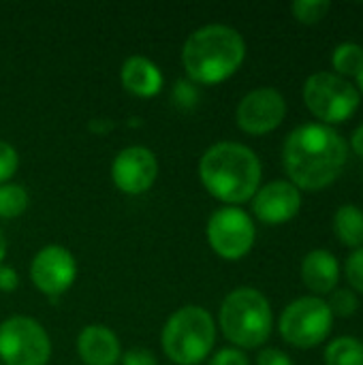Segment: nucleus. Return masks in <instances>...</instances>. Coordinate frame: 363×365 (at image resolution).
Returning <instances> with one entry per match:
<instances>
[{"label": "nucleus", "instance_id": "nucleus-4", "mask_svg": "<svg viewBox=\"0 0 363 365\" xmlns=\"http://www.w3.org/2000/svg\"><path fill=\"white\" fill-rule=\"evenodd\" d=\"M218 325L229 342L240 349H259L274 329V314L267 297L252 289L240 287L231 291L218 314Z\"/></svg>", "mask_w": 363, "mask_h": 365}, {"label": "nucleus", "instance_id": "nucleus-24", "mask_svg": "<svg viewBox=\"0 0 363 365\" xmlns=\"http://www.w3.org/2000/svg\"><path fill=\"white\" fill-rule=\"evenodd\" d=\"M17 167H19L17 150L11 143L0 141V184H6L15 175Z\"/></svg>", "mask_w": 363, "mask_h": 365}, {"label": "nucleus", "instance_id": "nucleus-1", "mask_svg": "<svg viewBox=\"0 0 363 365\" xmlns=\"http://www.w3.org/2000/svg\"><path fill=\"white\" fill-rule=\"evenodd\" d=\"M349 160L344 137L327 124H302L282 145L289 182L302 190H323L336 182Z\"/></svg>", "mask_w": 363, "mask_h": 365}, {"label": "nucleus", "instance_id": "nucleus-29", "mask_svg": "<svg viewBox=\"0 0 363 365\" xmlns=\"http://www.w3.org/2000/svg\"><path fill=\"white\" fill-rule=\"evenodd\" d=\"M19 287V276L11 265H0V291L13 293Z\"/></svg>", "mask_w": 363, "mask_h": 365}, {"label": "nucleus", "instance_id": "nucleus-9", "mask_svg": "<svg viewBox=\"0 0 363 365\" xmlns=\"http://www.w3.org/2000/svg\"><path fill=\"white\" fill-rule=\"evenodd\" d=\"M205 233L212 250L227 261L244 259L252 250L257 237L252 218L244 210L233 205L216 210L208 220Z\"/></svg>", "mask_w": 363, "mask_h": 365}, {"label": "nucleus", "instance_id": "nucleus-25", "mask_svg": "<svg viewBox=\"0 0 363 365\" xmlns=\"http://www.w3.org/2000/svg\"><path fill=\"white\" fill-rule=\"evenodd\" d=\"M344 274H347L349 284L363 295V248L351 252V257L344 263Z\"/></svg>", "mask_w": 363, "mask_h": 365}, {"label": "nucleus", "instance_id": "nucleus-15", "mask_svg": "<svg viewBox=\"0 0 363 365\" xmlns=\"http://www.w3.org/2000/svg\"><path fill=\"white\" fill-rule=\"evenodd\" d=\"M120 79H122V86L131 94L141 96V98L156 96L165 86V77H163L158 64H154L145 56L126 58L120 68Z\"/></svg>", "mask_w": 363, "mask_h": 365}, {"label": "nucleus", "instance_id": "nucleus-26", "mask_svg": "<svg viewBox=\"0 0 363 365\" xmlns=\"http://www.w3.org/2000/svg\"><path fill=\"white\" fill-rule=\"evenodd\" d=\"M210 365H250L248 357L240 351V349H223L218 351L212 359Z\"/></svg>", "mask_w": 363, "mask_h": 365}, {"label": "nucleus", "instance_id": "nucleus-28", "mask_svg": "<svg viewBox=\"0 0 363 365\" xmlns=\"http://www.w3.org/2000/svg\"><path fill=\"white\" fill-rule=\"evenodd\" d=\"M257 365H293V361L280 349H263L257 357Z\"/></svg>", "mask_w": 363, "mask_h": 365}, {"label": "nucleus", "instance_id": "nucleus-16", "mask_svg": "<svg viewBox=\"0 0 363 365\" xmlns=\"http://www.w3.org/2000/svg\"><path fill=\"white\" fill-rule=\"evenodd\" d=\"M304 284L319 295H329L340 280V263L329 250H312L302 261Z\"/></svg>", "mask_w": 363, "mask_h": 365}, {"label": "nucleus", "instance_id": "nucleus-13", "mask_svg": "<svg viewBox=\"0 0 363 365\" xmlns=\"http://www.w3.org/2000/svg\"><path fill=\"white\" fill-rule=\"evenodd\" d=\"M302 210V192L289 180H276L257 190L252 197V212L265 225H285Z\"/></svg>", "mask_w": 363, "mask_h": 365}, {"label": "nucleus", "instance_id": "nucleus-6", "mask_svg": "<svg viewBox=\"0 0 363 365\" xmlns=\"http://www.w3.org/2000/svg\"><path fill=\"white\" fill-rule=\"evenodd\" d=\"M304 103L323 124H342L359 109L362 94L357 88L336 73H315L304 83Z\"/></svg>", "mask_w": 363, "mask_h": 365}, {"label": "nucleus", "instance_id": "nucleus-30", "mask_svg": "<svg viewBox=\"0 0 363 365\" xmlns=\"http://www.w3.org/2000/svg\"><path fill=\"white\" fill-rule=\"evenodd\" d=\"M353 150H355V154L363 158V124L362 126H357V130L353 133Z\"/></svg>", "mask_w": 363, "mask_h": 365}, {"label": "nucleus", "instance_id": "nucleus-27", "mask_svg": "<svg viewBox=\"0 0 363 365\" xmlns=\"http://www.w3.org/2000/svg\"><path fill=\"white\" fill-rule=\"evenodd\" d=\"M122 365H158L156 355L148 349H131L122 355Z\"/></svg>", "mask_w": 363, "mask_h": 365}, {"label": "nucleus", "instance_id": "nucleus-22", "mask_svg": "<svg viewBox=\"0 0 363 365\" xmlns=\"http://www.w3.org/2000/svg\"><path fill=\"white\" fill-rule=\"evenodd\" d=\"M329 310L334 317H353L359 308V299L357 295L351 291V289H338V291H332L329 293V302H327Z\"/></svg>", "mask_w": 363, "mask_h": 365}, {"label": "nucleus", "instance_id": "nucleus-20", "mask_svg": "<svg viewBox=\"0 0 363 365\" xmlns=\"http://www.w3.org/2000/svg\"><path fill=\"white\" fill-rule=\"evenodd\" d=\"M28 192L19 184H0V218H17L28 207Z\"/></svg>", "mask_w": 363, "mask_h": 365}, {"label": "nucleus", "instance_id": "nucleus-23", "mask_svg": "<svg viewBox=\"0 0 363 365\" xmlns=\"http://www.w3.org/2000/svg\"><path fill=\"white\" fill-rule=\"evenodd\" d=\"M171 98L178 107L182 109H190L197 105L199 101V90L197 86L190 81V79H180L175 86H173V92H171Z\"/></svg>", "mask_w": 363, "mask_h": 365}, {"label": "nucleus", "instance_id": "nucleus-7", "mask_svg": "<svg viewBox=\"0 0 363 365\" xmlns=\"http://www.w3.org/2000/svg\"><path fill=\"white\" fill-rule=\"evenodd\" d=\"M334 314L321 297H300L291 302L278 323L285 342L297 349H312L327 340Z\"/></svg>", "mask_w": 363, "mask_h": 365}, {"label": "nucleus", "instance_id": "nucleus-3", "mask_svg": "<svg viewBox=\"0 0 363 365\" xmlns=\"http://www.w3.org/2000/svg\"><path fill=\"white\" fill-rule=\"evenodd\" d=\"M244 58V36L225 24L197 28L182 47V64L193 83H220L237 73Z\"/></svg>", "mask_w": 363, "mask_h": 365}, {"label": "nucleus", "instance_id": "nucleus-11", "mask_svg": "<svg viewBox=\"0 0 363 365\" xmlns=\"http://www.w3.org/2000/svg\"><path fill=\"white\" fill-rule=\"evenodd\" d=\"M77 278V263L71 250L64 246L41 248L30 263L32 284L51 299L66 293Z\"/></svg>", "mask_w": 363, "mask_h": 365}, {"label": "nucleus", "instance_id": "nucleus-5", "mask_svg": "<svg viewBox=\"0 0 363 365\" xmlns=\"http://www.w3.org/2000/svg\"><path fill=\"white\" fill-rule=\"evenodd\" d=\"M160 342L175 365L203 364L216 342L214 319L201 306H184L167 319Z\"/></svg>", "mask_w": 363, "mask_h": 365}, {"label": "nucleus", "instance_id": "nucleus-18", "mask_svg": "<svg viewBox=\"0 0 363 365\" xmlns=\"http://www.w3.org/2000/svg\"><path fill=\"white\" fill-rule=\"evenodd\" d=\"M325 365H363V342L351 336L332 340L325 349Z\"/></svg>", "mask_w": 363, "mask_h": 365}, {"label": "nucleus", "instance_id": "nucleus-21", "mask_svg": "<svg viewBox=\"0 0 363 365\" xmlns=\"http://www.w3.org/2000/svg\"><path fill=\"white\" fill-rule=\"evenodd\" d=\"M332 9V4L327 0H295L291 4V11H293V17L302 24H319L327 11Z\"/></svg>", "mask_w": 363, "mask_h": 365}, {"label": "nucleus", "instance_id": "nucleus-8", "mask_svg": "<svg viewBox=\"0 0 363 365\" xmlns=\"http://www.w3.org/2000/svg\"><path fill=\"white\" fill-rule=\"evenodd\" d=\"M51 342L45 327L30 317H9L0 323V361L4 365H47Z\"/></svg>", "mask_w": 363, "mask_h": 365}, {"label": "nucleus", "instance_id": "nucleus-12", "mask_svg": "<svg viewBox=\"0 0 363 365\" xmlns=\"http://www.w3.org/2000/svg\"><path fill=\"white\" fill-rule=\"evenodd\" d=\"M158 178V160L145 145H128L120 150L111 163V180L126 195L148 192Z\"/></svg>", "mask_w": 363, "mask_h": 365}, {"label": "nucleus", "instance_id": "nucleus-31", "mask_svg": "<svg viewBox=\"0 0 363 365\" xmlns=\"http://www.w3.org/2000/svg\"><path fill=\"white\" fill-rule=\"evenodd\" d=\"M4 257H6V240H4V233L0 231V265L4 261Z\"/></svg>", "mask_w": 363, "mask_h": 365}, {"label": "nucleus", "instance_id": "nucleus-14", "mask_svg": "<svg viewBox=\"0 0 363 365\" xmlns=\"http://www.w3.org/2000/svg\"><path fill=\"white\" fill-rule=\"evenodd\" d=\"M77 353L86 365H118L122 359L118 336L105 325H88L77 336Z\"/></svg>", "mask_w": 363, "mask_h": 365}, {"label": "nucleus", "instance_id": "nucleus-2", "mask_svg": "<svg viewBox=\"0 0 363 365\" xmlns=\"http://www.w3.org/2000/svg\"><path fill=\"white\" fill-rule=\"evenodd\" d=\"M199 178L212 197L235 207L261 188V160L244 143L220 141L201 156Z\"/></svg>", "mask_w": 363, "mask_h": 365}, {"label": "nucleus", "instance_id": "nucleus-19", "mask_svg": "<svg viewBox=\"0 0 363 365\" xmlns=\"http://www.w3.org/2000/svg\"><path fill=\"white\" fill-rule=\"evenodd\" d=\"M332 66L340 77H357L363 68V47L357 43H342L332 53Z\"/></svg>", "mask_w": 363, "mask_h": 365}, {"label": "nucleus", "instance_id": "nucleus-17", "mask_svg": "<svg viewBox=\"0 0 363 365\" xmlns=\"http://www.w3.org/2000/svg\"><path fill=\"white\" fill-rule=\"evenodd\" d=\"M334 231L338 240L357 250L363 248V210L357 205H342L334 216Z\"/></svg>", "mask_w": 363, "mask_h": 365}, {"label": "nucleus", "instance_id": "nucleus-32", "mask_svg": "<svg viewBox=\"0 0 363 365\" xmlns=\"http://www.w3.org/2000/svg\"><path fill=\"white\" fill-rule=\"evenodd\" d=\"M355 79H357V86H355V88H357V92L363 94V68L357 73V77H355Z\"/></svg>", "mask_w": 363, "mask_h": 365}, {"label": "nucleus", "instance_id": "nucleus-10", "mask_svg": "<svg viewBox=\"0 0 363 365\" xmlns=\"http://www.w3.org/2000/svg\"><path fill=\"white\" fill-rule=\"evenodd\" d=\"M285 115L287 101L276 88H257L248 92L235 109V122L248 135H267L276 130Z\"/></svg>", "mask_w": 363, "mask_h": 365}]
</instances>
